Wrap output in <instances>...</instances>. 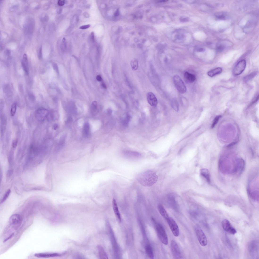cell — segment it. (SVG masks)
<instances>
[{"instance_id": "9a60e30c", "label": "cell", "mask_w": 259, "mask_h": 259, "mask_svg": "<svg viewBox=\"0 0 259 259\" xmlns=\"http://www.w3.org/2000/svg\"><path fill=\"white\" fill-rule=\"evenodd\" d=\"M158 209L160 214L164 219L166 220L169 217L165 209L162 204H159V205Z\"/></svg>"}, {"instance_id": "60d3db41", "label": "cell", "mask_w": 259, "mask_h": 259, "mask_svg": "<svg viewBox=\"0 0 259 259\" xmlns=\"http://www.w3.org/2000/svg\"><path fill=\"white\" fill-rule=\"evenodd\" d=\"M53 67L54 68V69L55 70H56V71H58V70H57L58 68L57 67V66L56 64H53Z\"/></svg>"}, {"instance_id": "8fae6325", "label": "cell", "mask_w": 259, "mask_h": 259, "mask_svg": "<svg viewBox=\"0 0 259 259\" xmlns=\"http://www.w3.org/2000/svg\"><path fill=\"white\" fill-rule=\"evenodd\" d=\"M65 253H39L35 254L34 256L38 258H49L61 256L64 255Z\"/></svg>"}, {"instance_id": "d6a6232c", "label": "cell", "mask_w": 259, "mask_h": 259, "mask_svg": "<svg viewBox=\"0 0 259 259\" xmlns=\"http://www.w3.org/2000/svg\"><path fill=\"white\" fill-rule=\"evenodd\" d=\"M65 1L59 0L58 2V5L60 6H63L65 4Z\"/></svg>"}, {"instance_id": "cb8c5ba5", "label": "cell", "mask_w": 259, "mask_h": 259, "mask_svg": "<svg viewBox=\"0 0 259 259\" xmlns=\"http://www.w3.org/2000/svg\"><path fill=\"white\" fill-rule=\"evenodd\" d=\"M256 75V73L255 72L252 73L249 75L246 76L244 79V81L245 82H247L252 79Z\"/></svg>"}, {"instance_id": "8d00e7d4", "label": "cell", "mask_w": 259, "mask_h": 259, "mask_svg": "<svg viewBox=\"0 0 259 259\" xmlns=\"http://www.w3.org/2000/svg\"><path fill=\"white\" fill-rule=\"evenodd\" d=\"M259 99V95L257 96V97H255L254 99V100L252 102L251 104V105L255 103V102H256Z\"/></svg>"}, {"instance_id": "ab89813d", "label": "cell", "mask_w": 259, "mask_h": 259, "mask_svg": "<svg viewBox=\"0 0 259 259\" xmlns=\"http://www.w3.org/2000/svg\"><path fill=\"white\" fill-rule=\"evenodd\" d=\"M91 36L92 41H94V33L93 32H92L91 33Z\"/></svg>"}, {"instance_id": "e0dca14e", "label": "cell", "mask_w": 259, "mask_h": 259, "mask_svg": "<svg viewBox=\"0 0 259 259\" xmlns=\"http://www.w3.org/2000/svg\"><path fill=\"white\" fill-rule=\"evenodd\" d=\"M145 250L146 253L148 257L151 259H153L154 255L152 248L149 245H147L145 246Z\"/></svg>"}, {"instance_id": "52a82bcc", "label": "cell", "mask_w": 259, "mask_h": 259, "mask_svg": "<svg viewBox=\"0 0 259 259\" xmlns=\"http://www.w3.org/2000/svg\"><path fill=\"white\" fill-rule=\"evenodd\" d=\"M170 229L174 235L177 237L180 234V230L177 224L172 218L169 217L167 220Z\"/></svg>"}, {"instance_id": "5b68a950", "label": "cell", "mask_w": 259, "mask_h": 259, "mask_svg": "<svg viewBox=\"0 0 259 259\" xmlns=\"http://www.w3.org/2000/svg\"><path fill=\"white\" fill-rule=\"evenodd\" d=\"M196 234L199 243L203 246L207 245L208 240L205 234L202 230L199 227H197L195 228Z\"/></svg>"}, {"instance_id": "ee69618b", "label": "cell", "mask_w": 259, "mask_h": 259, "mask_svg": "<svg viewBox=\"0 0 259 259\" xmlns=\"http://www.w3.org/2000/svg\"><path fill=\"white\" fill-rule=\"evenodd\" d=\"M101 86H102V87H103V88L105 89L107 87L106 86L104 83H102V84H101Z\"/></svg>"}, {"instance_id": "83f0119b", "label": "cell", "mask_w": 259, "mask_h": 259, "mask_svg": "<svg viewBox=\"0 0 259 259\" xmlns=\"http://www.w3.org/2000/svg\"><path fill=\"white\" fill-rule=\"evenodd\" d=\"M221 115H219L215 117L214 120L213 121V122L211 128L212 129L213 128V127L215 126L218 123L219 119L220 118H221Z\"/></svg>"}, {"instance_id": "d6986e66", "label": "cell", "mask_w": 259, "mask_h": 259, "mask_svg": "<svg viewBox=\"0 0 259 259\" xmlns=\"http://www.w3.org/2000/svg\"><path fill=\"white\" fill-rule=\"evenodd\" d=\"M222 71V69L221 68H217L209 71L208 73V74L209 76L212 77L220 74L221 73Z\"/></svg>"}, {"instance_id": "1f68e13d", "label": "cell", "mask_w": 259, "mask_h": 259, "mask_svg": "<svg viewBox=\"0 0 259 259\" xmlns=\"http://www.w3.org/2000/svg\"><path fill=\"white\" fill-rule=\"evenodd\" d=\"M17 143H18V141L17 139H16L14 141L13 143V148H15L17 147Z\"/></svg>"}, {"instance_id": "d4e9b609", "label": "cell", "mask_w": 259, "mask_h": 259, "mask_svg": "<svg viewBox=\"0 0 259 259\" xmlns=\"http://www.w3.org/2000/svg\"><path fill=\"white\" fill-rule=\"evenodd\" d=\"M65 139L66 137L65 136H63L61 138L58 145V150L61 149L63 146L65 142Z\"/></svg>"}, {"instance_id": "ac0fdd59", "label": "cell", "mask_w": 259, "mask_h": 259, "mask_svg": "<svg viewBox=\"0 0 259 259\" xmlns=\"http://www.w3.org/2000/svg\"><path fill=\"white\" fill-rule=\"evenodd\" d=\"M98 250L100 258V259H108V257L106 252L102 247L98 246Z\"/></svg>"}, {"instance_id": "7c38bea8", "label": "cell", "mask_w": 259, "mask_h": 259, "mask_svg": "<svg viewBox=\"0 0 259 259\" xmlns=\"http://www.w3.org/2000/svg\"><path fill=\"white\" fill-rule=\"evenodd\" d=\"M147 99L149 104L152 106H156L158 101L155 96L152 92H149L147 95Z\"/></svg>"}, {"instance_id": "f1b7e54d", "label": "cell", "mask_w": 259, "mask_h": 259, "mask_svg": "<svg viewBox=\"0 0 259 259\" xmlns=\"http://www.w3.org/2000/svg\"><path fill=\"white\" fill-rule=\"evenodd\" d=\"M180 20L181 22H188L189 20V19L187 17H181Z\"/></svg>"}, {"instance_id": "e575fe53", "label": "cell", "mask_w": 259, "mask_h": 259, "mask_svg": "<svg viewBox=\"0 0 259 259\" xmlns=\"http://www.w3.org/2000/svg\"><path fill=\"white\" fill-rule=\"evenodd\" d=\"M14 234L13 233L9 236L8 237L5 239L3 241V242H5L11 239L14 235Z\"/></svg>"}, {"instance_id": "277c9868", "label": "cell", "mask_w": 259, "mask_h": 259, "mask_svg": "<svg viewBox=\"0 0 259 259\" xmlns=\"http://www.w3.org/2000/svg\"><path fill=\"white\" fill-rule=\"evenodd\" d=\"M173 79L175 85L179 93L183 94L186 92V87L180 76L177 75H175Z\"/></svg>"}, {"instance_id": "f35d334b", "label": "cell", "mask_w": 259, "mask_h": 259, "mask_svg": "<svg viewBox=\"0 0 259 259\" xmlns=\"http://www.w3.org/2000/svg\"><path fill=\"white\" fill-rule=\"evenodd\" d=\"M96 79L97 81H100L102 80V78H101V76L99 75L97 76Z\"/></svg>"}, {"instance_id": "4dcf8cb0", "label": "cell", "mask_w": 259, "mask_h": 259, "mask_svg": "<svg viewBox=\"0 0 259 259\" xmlns=\"http://www.w3.org/2000/svg\"><path fill=\"white\" fill-rule=\"evenodd\" d=\"M130 120V117L129 116H127L125 120L124 124L125 125H127L128 124Z\"/></svg>"}, {"instance_id": "74e56055", "label": "cell", "mask_w": 259, "mask_h": 259, "mask_svg": "<svg viewBox=\"0 0 259 259\" xmlns=\"http://www.w3.org/2000/svg\"><path fill=\"white\" fill-rule=\"evenodd\" d=\"M72 118L71 117H69L67 119L66 121V123L67 124L69 123H71L72 121Z\"/></svg>"}, {"instance_id": "2e32d148", "label": "cell", "mask_w": 259, "mask_h": 259, "mask_svg": "<svg viewBox=\"0 0 259 259\" xmlns=\"http://www.w3.org/2000/svg\"><path fill=\"white\" fill-rule=\"evenodd\" d=\"M184 76L185 80L190 83L194 82L196 79V76L195 75L190 74L187 72H185Z\"/></svg>"}, {"instance_id": "7bdbcfd3", "label": "cell", "mask_w": 259, "mask_h": 259, "mask_svg": "<svg viewBox=\"0 0 259 259\" xmlns=\"http://www.w3.org/2000/svg\"><path fill=\"white\" fill-rule=\"evenodd\" d=\"M225 18V16L223 15L219 16L218 17V18L219 19H223Z\"/></svg>"}, {"instance_id": "4316f807", "label": "cell", "mask_w": 259, "mask_h": 259, "mask_svg": "<svg viewBox=\"0 0 259 259\" xmlns=\"http://www.w3.org/2000/svg\"><path fill=\"white\" fill-rule=\"evenodd\" d=\"M10 192H11V190L9 189L6 191L2 199L1 202V204L3 203L7 200L9 196Z\"/></svg>"}, {"instance_id": "836d02e7", "label": "cell", "mask_w": 259, "mask_h": 259, "mask_svg": "<svg viewBox=\"0 0 259 259\" xmlns=\"http://www.w3.org/2000/svg\"><path fill=\"white\" fill-rule=\"evenodd\" d=\"M172 105L173 107H175L176 108V110H177L178 109V105L176 101H175V100H173L172 102Z\"/></svg>"}, {"instance_id": "603a6c76", "label": "cell", "mask_w": 259, "mask_h": 259, "mask_svg": "<svg viewBox=\"0 0 259 259\" xmlns=\"http://www.w3.org/2000/svg\"><path fill=\"white\" fill-rule=\"evenodd\" d=\"M130 65L133 71H136L138 68V62L137 59H134L131 61Z\"/></svg>"}, {"instance_id": "3957f363", "label": "cell", "mask_w": 259, "mask_h": 259, "mask_svg": "<svg viewBox=\"0 0 259 259\" xmlns=\"http://www.w3.org/2000/svg\"><path fill=\"white\" fill-rule=\"evenodd\" d=\"M9 222L12 228L17 230L19 228L22 224V219L21 217L17 213L13 214L10 217Z\"/></svg>"}, {"instance_id": "7402d4cb", "label": "cell", "mask_w": 259, "mask_h": 259, "mask_svg": "<svg viewBox=\"0 0 259 259\" xmlns=\"http://www.w3.org/2000/svg\"><path fill=\"white\" fill-rule=\"evenodd\" d=\"M91 111L93 115H96L98 113L97 103L96 101H94L92 102L91 106Z\"/></svg>"}, {"instance_id": "9c48e42d", "label": "cell", "mask_w": 259, "mask_h": 259, "mask_svg": "<svg viewBox=\"0 0 259 259\" xmlns=\"http://www.w3.org/2000/svg\"><path fill=\"white\" fill-rule=\"evenodd\" d=\"M171 249L173 256L175 258H181V253L178 245L174 240L171 241Z\"/></svg>"}, {"instance_id": "f546056e", "label": "cell", "mask_w": 259, "mask_h": 259, "mask_svg": "<svg viewBox=\"0 0 259 259\" xmlns=\"http://www.w3.org/2000/svg\"><path fill=\"white\" fill-rule=\"evenodd\" d=\"M90 26L91 25H85L81 26L79 28L82 29H85L89 28Z\"/></svg>"}, {"instance_id": "ffe728a7", "label": "cell", "mask_w": 259, "mask_h": 259, "mask_svg": "<svg viewBox=\"0 0 259 259\" xmlns=\"http://www.w3.org/2000/svg\"><path fill=\"white\" fill-rule=\"evenodd\" d=\"M201 175L205 177L208 182L210 183V180L208 171L206 169H203L201 170Z\"/></svg>"}, {"instance_id": "b9f144b4", "label": "cell", "mask_w": 259, "mask_h": 259, "mask_svg": "<svg viewBox=\"0 0 259 259\" xmlns=\"http://www.w3.org/2000/svg\"><path fill=\"white\" fill-rule=\"evenodd\" d=\"M58 127V125L57 124H55L53 126V128L54 130H56Z\"/></svg>"}, {"instance_id": "7a4b0ae2", "label": "cell", "mask_w": 259, "mask_h": 259, "mask_svg": "<svg viewBox=\"0 0 259 259\" xmlns=\"http://www.w3.org/2000/svg\"><path fill=\"white\" fill-rule=\"evenodd\" d=\"M156 229L157 235L163 244L167 245L168 244V239L167 234L163 226L159 223H156Z\"/></svg>"}, {"instance_id": "4fadbf2b", "label": "cell", "mask_w": 259, "mask_h": 259, "mask_svg": "<svg viewBox=\"0 0 259 259\" xmlns=\"http://www.w3.org/2000/svg\"><path fill=\"white\" fill-rule=\"evenodd\" d=\"M21 64L25 74L27 75H29V71L28 65V61L27 55L25 54H24L23 55Z\"/></svg>"}, {"instance_id": "5bb4252c", "label": "cell", "mask_w": 259, "mask_h": 259, "mask_svg": "<svg viewBox=\"0 0 259 259\" xmlns=\"http://www.w3.org/2000/svg\"><path fill=\"white\" fill-rule=\"evenodd\" d=\"M113 211L118 221L120 222L121 221L120 213L119 211L117 205L116 200L113 199Z\"/></svg>"}, {"instance_id": "bcb514c9", "label": "cell", "mask_w": 259, "mask_h": 259, "mask_svg": "<svg viewBox=\"0 0 259 259\" xmlns=\"http://www.w3.org/2000/svg\"><path fill=\"white\" fill-rule=\"evenodd\" d=\"M204 49L203 48H201L199 49L198 50L199 51H200V52L203 51H204Z\"/></svg>"}, {"instance_id": "d590c367", "label": "cell", "mask_w": 259, "mask_h": 259, "mask_svg": "<svg viewBox=\"0 0 259 259\" xmlns=\"http://www.w3.org/2000/svg\"><path fill=\"white\" fill-rule=\"evenodd\" d=\"M224 48L223 46H220L217 48V51L218 52H221L223 50Z\"/></svg>"}, {"instance_id": "30bf717a", "label": "cell", "mask_w": 259, "mask_h": 259, "mask_svg": "<svg viewBox=\"0 0 259 259\" xmlns=\"http://www.w3.org/2000/svg\"><path fill=\"white\" fill-rule=\"evenodd\" d=\"M222 225L224 230L230 234L234 235L237 233L236 229L232 226L228 220H224L222 222Z\"/></svg>"}, {"instance_id": "f6af8a7d", "label": "cell", "mask_w": 259, "mask_h": 259, "mask_svg": "<svg viewBox=\"0 0 259 259\" xmlns=\"http://www.w3.org/2000/svg\"><path fill=\"white\" fill-rule=\"evenodd\" d=\"M236 143L235 142V143H230V144L228 146V147H229L230 146H232L233 145H234V144H235V143Z\"/></svg>"}, {"instance_id": "ba28073f", "label": "cell", "mask_w": 259, "mask_h": 259, "mask_svg": "<svg viewBox=\"0 0 259 259\" xmlns=\"http://www.w3.org/2000/svg\"><path fill=\"white\" fill-rule=\"evenodd\" d=\"M246 62L245 60H241L238 63L233 71V74L235 76L238 75L242 73L245 69Z\"/></svg>"}, {"instance_id": "44dd1931", "label": "cell", "mask_w": 259, "mask_h": 259, "mask_svg": "<svg viewBox=\"0 0 259 259\" xmlns=\"http://www.w3.org/2000/svg\"><path fill=\"white\" fill-rule=\"evenodd\" d=\"M90 130V125L88 123L84 124L83 127V134L84 136L87 137L89 135Z\"/></svg>"}, {"instance_id": "6da1fadb", "label": "cell", "mask_w": 259, "mask_h": 259, "mask_svg": "<svg viewBox=\"0 0 259 259\" xmlns=\"http://www.w3.org/2000/svg\"><path fill=\"white\" fill-rule=\"evenodd\" d=\"M136 179L138 182L143 186L150 187L156 183L158 177L155 171L148 170L139 174Z\"/></svg>"}, {"instance_id": "484cf974", "label": "cell", "mask_w": 259, "mask_h": 259, "mask_svg": "<svg viewBox=\"0 0 259 259\" xmlns=\"http://www.w3.org/2000/svg\"><path fill=\"white\" fill-rule=\"evenodd\" d=\"M16 109L17 104L16 103H14L12 105L11 111H10V114L13 117L14 116L16 113Z\"/></svg>"}, {"instance_id": "8992f818", "label": "cell", "mask_w": 259, "mask_h": 259, "mask_svg": "<svg viewBox=\"0 0 259 259\" xmlns=\"http://www.w3.org/2000/svg\"><path fill=\"white\" fill-rule=\"evenodd\" d=\"M49 113V111L46 109L40 108L36 111L35 116L38 121L42 122L47 118Z\"/></svg>"}]
</instances>
